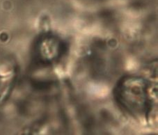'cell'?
<instances>
[{"label": "cell", "mask_w": 158, "mask_h": 135, "mask_svg": "<svg viewBox=\"0 0 158 135\" xmlns=\"http://www.w3.org/2000/svg\"><path fill=\"white\" fill-rule=\"evenodd\" d=\"M114 95L119 104L134 117H148L151 111V86L142 77L123 78L117 84Z\"/></svg>", "instance_id": "1"}, {"label": "cell", "mask_w": 158, "mask_h": 135, "mask_svg": "<svg viewBox=\"0 0 158 135\" xmlns=\"http://www.w3.org/2000/svg\"><path fill=\"white\" fill-rule=\"evenodd\" d=\"M37 56L43 63H52L58 59L63 52V43L56 37L47 36L38 43Z\"/></svg>", "instance_id": "2"}, {"label": "cell", "mask_w": 158, "mask_h": 135, "mask_svg": "<svg viewBox=\"0 0 158 135\" xmlns=\"http://www.w3.org/2000/svg\"><path fill=\"white\" fill-rule=\"evenodd\" d=\"M15 76L13 74H0V104L10 96L14 85Z\"/></svg>", "instance_id": "3"}]
</instances>
